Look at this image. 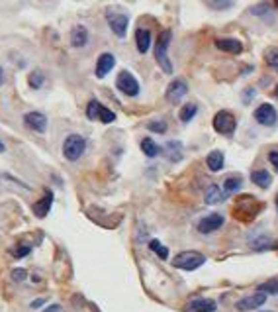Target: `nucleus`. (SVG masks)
Returning <instances> with one entry per match:
<instances>
[{
	"label": "nucleus",
	"mask_w": 278,
	"mask_h": 312,
	"mask_svg": "<svg viewBox=\"0 0 278 312\" xmlns=\"http://www.w3.org/2000/svg\"><path fill=\"white\" fill-rule=\"evenodd\" d=\"M261 207H263V205H261L253 195H243V197L237 199V203H235V207H233V216H235L237 220L249 222V220H253V218L259 214Z\"/></svg>",
	"instance_id": "f257e3e1"
},
{
	"label": "nucleus",
	"mask_w": 278,
	"mask_h": 312,
	"mask_svg": "<svg viewBox=\"0 0 278 312\" xmlns=\"http://www.w3.org/2000/svg\"><path fill=\"white\" fill-rule=\"evenodd\" d=\"M204 263H206V256L200 252H182L172 260V265L182 271H196Z\"/></svg>",
	"instance_id": "f03ea898"
},
{
	"label": "nucleus",
	"mask_w": 278,
	"mask_h": 312,
	"mask_svg": "<svg viewBox=\"0 0 278 312\" xmlns=\"http://www.w3.org/2000/svg\"><path fill=\"white\" fill-rule=\"evenodd\" d=\"M86 150V140L79 134H71L63 144V156L69 161H79Z\"/></svg>",
	"instance_id": "7ed1b4c3"
},
{
	"label": "nucleus",
	"mask_w": 278,
	"mask_h": 312,
	"mask_svg": "<svg viewBox=\"0 0 278 312\" xmlns=\"http://www.w3.org/2000/svg\"><path fill=\"white\" fill-rule=\"evenodd\" d=\"M168 44H170V30L161 32L159 40H157V46H155V59L159 63V67L165 71V73H172V63L168 59Z\"/></svg>",
	"instance_id": "20e7f679"
},
{
	"label": "nucleus",
	"mask_w": 278,
	"mask_h": 312,
	"mask_svg": "<svg viewBox=\"0 0 278 312\" xmlns=\"http://www.w3.org/2000/svg\"><path fill=\"white\" fill-rule=\"evenodd\" d=\"M235 126H237L235 116L231 112H227V110H220L214 116V130L218 134H222V136H231L235 132Z\"/></svg>",
	"instance_id": "39448f33"
},
{
	"label": "nucleus",
	"mask_w": 278,
	"mask_h": 312,
	"mask_svg": "<svg viewBox=\"0 0 278 312\" xmlns=\"http://www.w3.org/2000/svg\"><path fill=\"white\" fill-rule=\"evenodd\" d=\"M116 87H118L123 95H127V97H137V95H139V83H137V79H135L129 71H121V73L118 75Z\"/></svg>",
	"instance_id": "423d86ee"
},
{
	"label": "nucleus",
	"mask_w": 278,
	"mask_h": 312,
	"mask_svg": "<svg viewBox=\"0 0 278 312\" xmlns=\"http://www.w3.org/2000/svg\"><path fill=\"white\" fill-rule=\"evenodd\" d=\"M86 116H88L90 120H100V122H104V124H112V122L116 120V114L112 112L110 108L102 106L98 101H90V103H88V106H86Z\"/></svg>",
	"instance_id": "0eeeda50"
},
{
	"label": "nucleus",
	"mask_w": 278,
	"mask_h": 312,
	"mask_svg": "<svg viewBox=\"0 0 278 312\" xmlns=\"http://www.w3.org/2000/svg\"><path fill=\"white\" fill-rule=\"evenodd\" d=\"M265 303H267V293L259 291V293H253V295H249V297L239 299V301L235 303V309H237V311H241V312L255 311V309L263 307Z\"/></svg>",
	"instance_id": "6e6552de"
},
{
	"label": "nucleus",
	"mask_w": 278,
	"mask_h": 312,
	"mask_svg": "<svg viewBox=\"0 0 278 312\" xmlns=\"http://www.w3.org/2000/svg\"><path fill=\"white\" fill-rule=\"evenodd\" d=\"M225 218L218 212H212L208 216H204L200 222H198V232L200 234H212V232H218L220 228L223 226Z\"/></svg>",
	"instance_id": "1a4fd4ad"
},
{
	"label": "nucleus",
	"mask_w": 278,
	"mask_h": 312,
	"mask_svg": "<svg viewBox=\"0 0 278 312\" xmlns=\"http://www.w3.org/2000/svg\"><path fill=\"white\" fill-rule=\"evenodd\" d=\"M186 93H188V85H186V81H184V79H174V81L167 87L165 97H167L168 103L176 104L184 99Z\"/></svg>",
	"instance_id": "9d476101"
},
{
	"label": "nucleus",
	"mask_w": 278,
	"mask_h": 312,
	"mask_svg": "<svg viewBox=\"0 0 278 312\" xmlns=\"http://www.w3.org/2000/svg\"><path fill=\"white\" fill-rule=\"evenodd\" d=\"M108 24H110L112 32L118 36V38H125V32H127V24H129V18L125 14H116V12H108Z\"/></svg>",
	"instance_id": "9b49d317"
},
{
	"label": "nucleus",
	"mask_w": 278,
	"mask_h": 312,
	"mask_svg": "<svg viewBox=\"0 0 278 312\" xmlns=\"http://www.w3.org/2000/svg\"><path fill=\"white\" fill-rule=\"evenodd\" d=\"M24 124H26L30 130L38 132V134H43V132L47 130V118H45V114H41V112H28V114L24 116Z\"/></svg>",
	"instance_id": "f8f14e48"
},
{
	"label": "nucleus",
	"mask_w": 278,
	"mask_h": 312,
	"mask_svg": "<svg viewBox=\"0 0 278 312\" xmlns=\"http://www.w3.org/2000/svg\"><path fill=\"white\" fill-rule=\"evenodd\" d=\"M255 120L259 124H263V126H273L277 122V110L271 104H261L255 110Z\"/></svg>",
	"instance_id": "ddd939ff"
},
{
	"label": "nucleus",
	"mask_w": 278,
	"mask_h": 312,
	"mask_svg": "<svg viewBox=\"0 0 278 312\" xmlns=\"http://www.w3.org/2000/svg\"><path fill=\"white\" fill-rule=\"evenodd\" d=\"M218 305L212 299H192L186 307L184 312H216Z\"/></svg>",
	"instance_id": "4468645a"
},
{
	"label": "nucleus",
	"mask_w": 278,
	"mask_h": 312,
	"mask_svg": "<svg viewBox=\"0 0 278 312\" xmlns=\"http://www.w3.org/2000/svg\"><path fill=\"white\" fill-rule=\"evenodd\" d=\"M114 65H116V57H114L112 53H102V55L98 57V61H96V77H98V79L106 77L112 69H114Z\"/></svg>",
	"instance_id": "2eb2a0df"
},
{
	"label": "nucleus",
	"mask_w": 278,
	"mask_h": 312,
	"mask_svg": "<svg viewBox=\"0 0 278 312\" xmlns=\"http://www.w3.org/2000/svg\"><path fill=\"white\" fill-rule=\"evenodd\" d=\"M51 205H53V193L49 191V193H45L38 203H34L32 210H34V214H36L38 218H45L47 212L51 210Z\"/></svg>",
	"instance_id": "dca6fc26"
},
{
	"label": "nucleus",
	"mask_w": 278,
	"mask_h": 312,
	"mask_svg": "<svg viewBox=\"0 0 278 312\" xmlns=\"http://www.w3.org/2000/svg\"><path fill=\"white\" fill-rule=\"evenodd\" d=\"M216 48L222 50V52L233 53V55H239L243 52V44L239 40H233V38H220L216 40Z\"/></svg>",
	"instance_id": "f3484780"
},
{
	"label": "nucleus",
	"mask_w": 278,
	"mask_h": 312,
	"mask_svg": "<svg viewBox=\"0 0 278 312\" xmlns=\"http://www.w3.org/2000/svg\"><path fill=\"white\" fill-rule=\"evenodd\" d=\"M88 42V30L84 26H77L71 32V46L73 48H84Z\"/></svg>",
	"instance_id": "a211bd4d"
},
{
	"label": "nucleus",
	"mask_w": 278,
	"mask_h": 312,
	"mask_svg": "<svg viewBox=\"0 0 278 312\" xmlns=\"http://www.w3.org/2000/svg\"><path fill=\"white\" fill-rule=\"evenodd\" d=\"M135 42H137L139 53H147L149 52V46H151V32L145 30V28H139L135 32Z\"/></svg>",
	"instance_id": "6ab92c4d"
},
{
	"label": "nucleus",
	"mask_w": 278,
	"mask_h": 312,
	"mask_svg": "<svg viewBox=\"0 0 278 312\" xmlns=\"http://www.w3.org/2000/svg\"><path fill=\"white\" fill-rule=\"evenodd\" d=\"M223 199H225V193H223L218 185H212V187H208V191H206V197H204L206 205H220V203H223Z\"/></svg>",
	"instance_id": "aec40b11"
},
{
	"label": "nucleus",
	"mask_w": 278,
	"mask_h": 312,
	"mask_svg": "<svg viewBox=\"0 0 278 312\" xmlns=\"http://www.w3.org/2000/svg\"><path fill=\"white\" fill-rule=\"evenodd\" d=\"M251 181L261 189H269L271 187V173L265 169H257L251 173Z\"/></svg>",
	"instance_id": "412c9836"
},
{
	"label": "nucleus",
	"mask_w": 278,
	"mask_h": 312,
	"mask_svg": "<svg viewBox=\"0 0 278 312\" xmlns=\"http://www.w3.org/2000/svg\"><path fill=\"white\" fill-rule=\"evenodd\" d=\"M206 165H208V169L210 171H214V173H218V171H222L223 169V154L222 152H212V154H208L206 157Z\"/></svg>",
	"instance_id": "4be33fe9"
},
{
	"label": "nucleus",
	"mask_w": 278,
	"mask_h": 312,
	"mask_svg": "<svg viewBox=\"0 0 278 312\" xmlns=\"http://www.w3.org/2000/svg\"><path fill=\"white\" fill-rule=\"evenodd\" d=\"M165 154H167L168 161H172V163L180 161L182 159V146H180V142H168L167 148H165Z\"/></svg>",
	"instance_id": "5701e85b"
},
{
	"label": "nucleus",
	"mask_w": 278,
	"mask_h": 312,
	"mask_svg": "<svg viewBox=\"0 0 278 312\" xmlns=\"http://www.w3.org/2000/svg\"><path fill=\"white\" fill-rule=\"evenodd\" d=\"M141 152L147 157H157L161 154V148H159L151 138H143V140H141Z\"/></svg>",
	"instance_id": "b1692460"
},
{
	"label": "nucleus",
	"mask_w": 278,
	"mask_h": 312,
	"mask_svg": "<svg viewBox=\"0 0 278 312\" xmlns=\"http://www.w3.org/2000/svg\"><path fill=\"white\" fill-rule=\"evenodd\" d=\"M241 185H243V181H241L239 177H227V179L223 181V193H225V195L235 193V191L241 189Z\"/></svg>",
	"instance_id": "393cba45"
},
{
	"label": "nucleus",
	"mask_w": 278,
	"mask_h": 312,
	"mask_svg": "<svg viewBox=\"0 0 278 312\" xmlns=\"http://www.w3.org/2000/svg\"><path fill=\"white\" fill-rule=\"evenodd\" d=\"M196 112H198V106L196 104H184L182 108H180V114H178V118L182 120V122H190L194 116H196Z\"/></svg>",
	"instance_id": "a878e982"
},
{
	"label": "nucleus",
	"mask_w": 278,
	"mask_h": 312,
	"mask_svg": "<svg viewBox=\"0 0 278 312\" xmlns=\"http://www.w3.org/2000/svg\"><path fill=\"white\" fill-rule=\"evenodd\" d=\"M149 250H151V252H155L161 260H168V250L163 246V244H161V242H159V240H151V242H149Z\"/></svg>",
	"instance_id": "bb28decb"
},
{
	"label": "nucleus",
	"mask_w": 278,
	"mask_h": 312,
	"mask_svg": "<svg viewBox=\"0 0 278 312\" xmlns=\"http://www.w3.org/2000/svg\"><path fill=\"white\" fill-rule=\"evenodd\" d=\"M43 81H45V75H43L40 69L32 71V75H30V87H32V89H41Z\"/></svg>",
	"instance_id": "cd10ccee"
},
{
	"label": "nucleus",
	"mask_w": 278,
	"mask_h": 312,
	"mask_svg": "<svg viewBox=\"0 0 278 312\" xmlns=\"http://www.w3.org/2000/svg\"><path fill=\"white\" fill-rule=\"evenodd\" d=\"M251 248L255 252H265V250H271L273 248V242L269 238H259V240H253L251 242Z\"/></svg>",
	"instance_id": "c85d7f7f"
},
{
	"label": "nucleus",
	"mask_w": 278,
	"mask_h": 312,
	"mask_svg": "<svg viewBox=\"0 0 278 312\" xmlns=\"http://www.w3.org/2000/svg\"><path fill=\"white\" fill-rule=\"evenodd\" d=\"M233 2L235 0H206V4L214 10H227V8L233 6Z\"/></svg>",
	"instance_id": "c756f323"
},
{
	"label": "nucleus",
	"mask_w": 278,
	"mask_h": 312,
	"mask_svg": "<svg viewBox=\"0 0 278 312\" xmlns=\"http://www.w3.org/2000/svg\"><path fill=\"white\" fill-rule=\"evenodd\" d=\"M265 61H267L271 67L278 69V48H271V50H267V53H265Z\"/></svg>",
	"instance_id": "7c9ffc66"
},
{
	"label": "nucleus",
	"mask_w": 278,
	"mask_h": 312,
	"mask_svg": "<svg viewBox=\"0 0 278 312\" xmlns=\"http://www.w3.org/2000/svg\"><path fill=\"white\" fill-rule=\"evenodd\" d=\"M147 128H149L151 132H157V134H165V132H167V124H165L163 120H155V122H149V124H147Z\"/></svg>",
	"instance_id": "2f4dec72"
},
{
	"label": "nucleus",
	"mask_w": 278,
	"mask_h": 312,
	"mask_svg": "<svg viewBox=\"0 0 278 312\" xmlns=\"http://www.w3.org/2000/svg\"><path fill=\"white\" fill-rule=\"evenodd\" d=\"M251 14H255V16H265V14H271V8H269V4H259V6H253L251 8Z\"/></svg>",
	"instance_id": "473e14b6"
},
{
	"label": "nucleus",
	"mask_w": 278,
	"mask_h": 312,
	"mask_svg": "<svg viewBox=\"0 0 278 312\" xmlns=\"http://www.w3.org/2000/svg\"><path fill=\"white\" fill-rule=\"evenodd\" d=\"M30 252H32V248H30V246H18V248L12 252V256H14L16 260H22V258H26Z\"/></svg>",
	"instance_id": "72a5a7b5"
},
{
	"label": "nucleus",
	"mask_w": 278,
	"mask_h": 312,
	"mask_svg": "<svg viewBox=\"0 0 278 312\" xmlns=\"http://www.w3.org/2000/svg\"><path fill=\"white\" fill-rule=\"evenodd\" d=\"M259 291H263V293H275V295H278V281H269V283L261 285V289H259Z\"/></svg>",
	"instance_id": "f704fd0d"
},
{
	"label": "nucleus",
	"mask_w": 278,
	"mask_h": 312,
	"mask_svg": "<svg viewBox=\"0 0 278 312\" xmlns=\"http://www.w3.org/2000/svg\"><path fill=\"white\" fill-rule=\"evenodd\" d=\"M12 279L14 281H24L26 279V271L24 269H14L12 271Z\"/></svg>",
	"instance_id": "c9c22d12"
},
{
	"label": "nucleus",
	"mask_w": 278,
	"mask_h": 312,
	"mask_svg": "<svg viewBox=\"0 0 278 312\" xmlns=\"http://www.w3.org/2000/svg\"><path fill=\"white\" fill-rule=\"evenodd\" d=\"M269 161L275 165V169L278 171V152H271V154H269Z\"/></svg>",
	"instance_id": "e433bc0d"
},
{
	"label": "nucleus",
	"mask_w": 278,
	"mask_h": 312,
	"mask_svg": "<svg viewBox=\"0 0 278 312\" xmlns=\"http://www.w3.org/2000/svg\"><path fill=\"white\" fill-rule=\"evenodd\" d=\"M59 311H61V309H59V305H49V307H47L43 312H59Z\"/></svg>",
	"instance_id": "4c0bfd02"
},
{
	"label": "nucleus",
	"mask_w": 278,
	"mask_h": 312,
	"mask_svg": "<svg viewBox=\"0 0 278 312\" xmlns=\"http://www.w3.org/2000/svg\"><path fill=\"white\" fill-rule=\"evenodd\" d=\"M253 93H255L253 89H249V91H247V97H245V103H249V101H251V97H253Z\"/></svg>",
	"instance_id": "58836bf2"
},
{
	"label": "nucleus",
	"mask_w": 278,
	"mask_h": 312,
	"mask_svg": "<svg viewBox=\"0 0 278 312\" xmlns=\"http://www.w3.org/2000/svg\"><path fill=\"white\" fill-rule=\"evenodd\" d=\"M43 305V299H40V301H36L34 305H32V309H38V307H41Z\"/></svg>",
	"instance_id": "ea45409f"
},
{
	"label": "nucleus",
	"mask_w": 278,
	"mask_h": 312,
	"mask_svg": "<svg viewBox=\"0 0 278 312\" xmlns=\"http://www.w3.org/2000/svg\"><path fill=\"white\" fill-rule=\"evenodd\" d=\"M4 83V71H2V67H0V85Z\"/></svg>",
	"instance_id": "a19ab883"
},
{
	"label": "nucleus",
	"mask_w": 278,
	"mask_h": 312,
	"mask_svg": "<svg viewBox=\"0 0 278 312\" xmlns=\"http://www.w3.org/2000/svg\"><path fill=\"white\" fill-rule=\"evenodd\" d=\"M4 150H6V148H4V144H2V142H0V154H2V152H4Z\"/></svg>",
	"instance_id": "79ce46f5"
},
{
	"label": "nucleus",
	"mask_w": 278,
	"mask_h": 312,
	"mask_svg": "<svg viewBox=\"0 0 278 312\" xmlns=\"http://www.w3.org/2000/svg\"><path fill=\"white\" fill-rule=\"evenodd\" d=\"M275 95H277V99H278V87H277V91H275Z\"/></svg>",
	"instance_id": "37998d69"
},
{
	"label": "nucleus",
	"mask_w": 278,
	"mask_h": 312,
	"mask_svg": "<svg viewBox=\"0 0 278 312\" xmlns=\"http://www.w3.org/2000/svg\"><path fill=\"white\" fill-rule=\"evenodd\" d=\"M275 6H277V8H278V0H275Z\"/></svg>",
	"instance_id": "c03bdc74"
},
{
	"label": "nucleus",
	"mask_w": 278,
	"mask_h": 312,
	"mask_svg": "<svg viewBox=\"0 0 278 312\" xmlns=\"http://www.w3.org/2000/svg\"><path fill=\"white\" fill-rule=\"evenodd\" d=\"M277 210H278V197H277Z\"/></svg>",
	"instance_id": "a18cd8bd"
}]
</instances>
